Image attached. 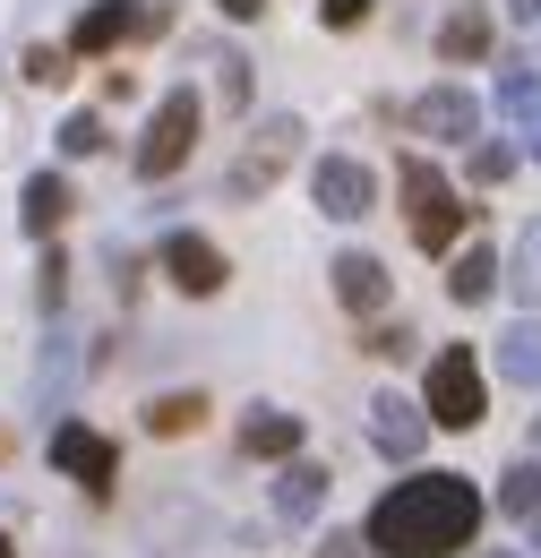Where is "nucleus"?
Instances as JSON below:
<instances>
[{"mask_svg": "<svg viewBox=\"0 0 541 558\" xmlns=\"http://www.w3.org/2000/svg\"><path fill=\"white\" fill-rule=\"evenodd\" d=\"M481 515H490V498H481L473 473H412V482H396L378 507H370V550L378 558H456L481 542Z\"/></svg>", "mask_w": 541, "mask_h": 558, "instance_id": "1", "label": "nucleus"}, {"mask_svg": "<svg viewBox=\"0 0 541 558\" xmlns=\"http://www.w3.org/2000/svg\"><path fill=\"white\" fill-rule=\"evenodd\" d=\"M396 198H405V232H412V250H421V258H456V250H465L473 207H465V190H456L421 146L396 155Z\"/></svg>", "mask_w": 541, "mask_h": 558, "instance_id": "2", "label": "nucleus"}, {"mask_svg": "<svg viewBox=\"0 0 541 558\" xmlns=\"http://www.w3.org/2000/svg\"><path fill=\"white\" fill-rule=\"evenodd\" d=\"M301 155H310V121H301L292 104H284V112H250V138H241V155L224 163L215 198H224V207H259Z\"/></svg>", "mask_w": 541, "mask_h": 558, "instance_id": "3", "label": "nucleus"}, {"mask_svg": "<svg viewBox=\"0 0 541 558\" xmlns=\"http://www.w3.org/2000/svg\"><path fill=\"white\" fill-rule=\"evenodd\" d=\"M199 130H206V95L199 86H164V104L146 112V130L130 146V172L155 190V181H172L190 155H199Z\"/></svg>", "mask_w": 541, "mask_h": 558, "instance_id": "4", "label": "nucleus"}, {"mask_svg": "<svg viewBox=\"0 0 541 558\" xmlns=\"http://www.w3.org/2000/svg\"><path fill=\"white\" fill-rule=\"evenodd\" d=\"M172 35V0H86L69 17V52L77 61H104V52H130V44H164Z\"/></svg>", "mask_w": 541, "mask_h": 558, "instance_id": "5", "label": "nucleus"}, {"mask_svg": "<svg viewBox=\"0 0 541 558\" xmlns=\"http://www.w3.org/2000/svg\"><path fill=\"white\" fill-rule=\"evenodd\" d=\"M421 404L438 429H473L490 413V361L481 344H438L430 352V369H421Z\"/></svg>", "mask_w": 541, "mask_h": 558, "instance_id": "6", "label": "nucleus"}, {"mask_svg": "<svg viewBox=\"0 0 541 558\" xmlns=\"http://www.w3.org/2000/svg\"><path fill=\"white\" fill-rule=\"evenodd\" d=\"M310 207L327 215V223H361V215L378 207V172H370V155H318L310 163Z\"/></svg>", "mask_w": 541, "mask_h": 558, "instance_id": "7", "label": "nucleus"}, {"mask_svg": "<svg viewBox=\"0 0 541 558\" xmlns=\"http://www.w3.org/2000/svg\"><path fill=\"white\" fill-rule=\"evenodd\" d=\"M164 276H172V292H190V301H215L232 283V258H224V241H206L199 223H172L164 232Z\"/></svg>", "mask_w": 541, "mask_h": 558, "instance_id": "8", "label": "nucleus"}, {"mask_svg": "<svg viewBox=\"0 0 541 558\" xmlns=\"http://www.w3.org/2000/svg\"><path fill=\"white\" fill-rule=\"evenodd\" d=\"M361 429H370V447H378L387 464H412V456L430 447V429H438V421H430V404H421V396L378 387V396H370V413H361Z\"/></svg>", "mask_w": 541, "mask_h": 558, "instance_id": "9", "label": "nucleus"}, {"mask_svg": "<svg viewBox=\"0 0 541 558\" xmlns=\"http://www.w3.org/2000/svg\"><path fill=\"white\" fill-rule=\"evenodd\" d=\"M405 130L430 146H473L481 138V95H465V86H421L405 104Z\"/></svg>", "mask_w": 541, "mask_h": 558, "instance_id": "10", "label": "nucleus"}, {"mask_svg": "<svg viewBox=\"0 0 541 558\" xmlns=\"http://www.w3.org/2000/svg\"><path fill=\"white\" fill-rule=\"evenodd\" d=\"M430 52H438L447 70H481V61L498 52V9H490V0H456V9L438 17Z\"/></svg>", "mask_w": 541, "mask_h": 558, "instance_id": "11", "label": "nucleus"}, {"mask_svg": "<svg viewBox=\"0 0 541 558\" xmlns=\"http://www.w3.org/2000/svg\"><path fill=\"white\" fill-rule=\"evenodd\" d=\"M52 464H61V473H69L77 489H86L95 507L112 498V473H121V456H112V438H95L86 421H61V429H52Z\"/></svg>", "mask_w": 541, "mask_h": 558, "instance_id": "12", "label": "nucleus"}, {"mask_svg": "<svg viewBox=\"0 0 541 558\" xmlns=\"http://www.w3.org/2000/svg\"><path fill=\"white\" fill-rule=\"evenodd\" d=\"M327 283H336V301L352 310V318H387V301H396V283H387V258H370V250H336Z\"/></svg>", "mask_w": 541, "mask_h": 558, "instance_id": "13", "label": "nucleus"}, {"mask_svg": "<svg viewBox=\"0 0 541 558\" xmlns=\"http://www.w3.org/2000/svg\"><path fill=\"white\" fill-rule=\"evenodd\" d=\"M69 215H77V181H69V172H35V181L17 190V232H26V241H52Z\"/></svg>", "mask_w": 541, "mask_h": 558, "instance_id": "14", "label": "nucleus"}, {"mask_svg": "<svg viewBox=\"0 0 541 558\" xmlns=\"http://www.w3.org/2000/svg\"><path fill=\"white\" fill-rule=\"evenodd\" d=\"M232 447H241L250 464H292V456H301V413H284V404H250Z\"/></svg>", "mask_w": 541, "mask_h": 558, "instance_id": "15", "label": "nucleus"}, {"mask_svg": "<svg viewBox=\"0 0 541 558\" xmlns=\"http://www.w3.org/2000/svg\"><path fill=\"white\" fill-rule=\"evenodd\" d=\"M327 489H336V473L327 464H310V456H292V464H275V515L284 524H318V507H327Z\"/></svg>", "mask_w": 541, "mask_h": 558, "instance_id": "16", "label": "nucleus"}, {"mask_svg": "<svg viewBox=\"0 0 541 558\" xmlns=\"http://www.w3.org/2000/svg\"><path fill=\"white\" fill-rule=\"evenodd\" d=\"M498 283H507V258H498V241H465V250L447 258V301H456V310H481Z\"/></svg>", "mask_w": 541, "mask_h": 558, "instance_id": "17", "label": "nucleus"}, {"mask_svg": "<svg viewBox=\"0 0 541 558\" xmlns=\"http://www.w3.org/2000/svg\"><path fill=\"white\" fill-rule=\"evenodd\" d=\"M490 369H498V387H541V318H516V327H498V352H490Z\"/></svg>", "mask_w": 541, "mask_h": 558, "instance_id": "18", "label": "nucleus"}, {"mask_svg": "<svg viewBox=\"0 0 541 558\" xmlns=\"http://www.w3.org/2000/svg\"><path fill=\"white\" fill-rule=\"evenodd\" d=\"M215 413V404H206L199 387H172V396H146V438H190V429H199V421Z\"/></svg>", "mask_w": 541, "mask_h": 558, "instance_id": "19", "label": "nucleus"}, {"mask_svg": "<svg viewBox=\"0 0 541 558\" xmlns=\"http://www.w3.org/2000/svg\"><path fill=\"white\" fill-rule=\"evenodd\" d=\"M490 104H498V121L533 130V121H541V70H525V61H498V86H490Z\"/></svg>", "mask_w": 541, "mask_h": 558, "instance_id": "20", "label": "nucleus"}, {"mask_svg": "<svg viewBox=\"0 0 541 558\" xmlns=\"http://www.w3.org/2000/svg\"><path fill=\"white\" fill-rule=\"evenodd\" d=\"M215 104H224V121H250L259 112V61L250 52H224L215 61Z\"/></svg>", "mask_w": 541, "mask_h": 558, "instance_id": "21", "label": "nucleus"}, {"mask_svg": "<svg viewBox=\"0 0 541 558\" xmlns=\"http://www.w3.org/2000/svg\"><path fill=\"white\" fill-rule=\"evenodd\" d=\"M507 292H516L525 310L541 301V215L525 223V232H516V250H507Z\"/></svg>", "mask_w": 541, "mask_h": 558, "instance_id": "22", "label": "nucleus"}, {"mask_svg": "<svg viewBox=\"0 0 541 558\" xmlns=\"http://www.w3.org/2000/svg\"><path fill=\"white\" fill-rule=\"evenodd\" d=\"M516 163H525V155H516L507 138H473V155H465V181H473V190H507V181H516Z\"/></svg>", "mask_w": 541, "mask_h": 558, "instance_id": "23", "label": "nucleus"}, {"mask_svg": "<svg viewBox=\"0 0 541 558\" xmlns=\"http://www.w3.org/2000/svg\"><path fill=\"white\" fill-rule=\"evenodd\" d=\"M52 146H61V163H95L112 146V130H104V112H69L61 130H52Z\"/></svg>", "mask_w": 541, "mask_h": 558, "instance_id": "24", "label": "nucleus"}, {"mask_svg": "<svg viewBox=\"0 0 541 558\" xmlns=\"http://www.w3.org/2000/svg\"><path fill=\"white\" fill-rule=\"evenodd\" d=\"M498 515H541V464H507L498 473Z\"/></svg>", "mask_w": 541, "mask_h": 558, "instance_id": "25", "label": "nucleus"}, {"mask_svg": "<svg viewBox=\"0 0 541 558\" xmlns=\"http://www.w3.org/2000/svg\"><path fill=\"white\" fill-rule=\"evenodd\" d=\"M69 276H77V267H69V250L44 241V258H35V310H61V301H69Z\"/></svg>", "mask_w": 541, "mask_h": 558, "instance_id": "26", "label": "nucleus"}, {"mask_svg": "<svg viewBox=\"0 0 541 558\" xmlns=\"http://www.w3.org/2000/svg\"><path fill=\"white\" fill-rule=\"evenodd\" d=\"M361 352H370V361H412V352H421V336H412L405 318H370V336H361Z\"/></svg>", "mask_w": 541, "mask_h": 558, "instance_id": "27", "label": "nucleus"}, {"mask_svg": "<svg viewBox=\"0 0 541 558\" xmlns=\"http://www.w3.org/2000/svg\"><path fill=\"white\" fill-rule=\"evenodd\" d=\"M69 61H77L69 44H26V52H17V70H26V86H61V77H69Z\"/></svg>", "mask_w": 541, "mask_h": 558, "instance_id": "28", "label": "nucleus"}, {"mask_svg": "<svg viewBox=\"0 0 541 558\" xmlns=\"http://www.w3.org/2000/svg\"><path fill=\"white\" fill-rule=\"evenodd\" d=\"M370 9H378V0H318L327 35H352V26H370Z\"/></svg>", "mask_w": 541, "mask_h": 558, "instance_id": "29", "label": "nucleus"}, {"mask_svg": "<svg viewBox=\"0 0 541 558\" xmlns=\"http://www.w3.org/2000/svg\"><path fill=\"white\" fill-rule=\"evenodd\" d=\"M310 558H378V550H370V533H361V524H344V533H327Z\"/></svg>", "mask_w": 541, "mask_h": 558, "instance_id": "30", "label": "nucleus"}, {"mask_svg": "<svg viewBox=\"0 0 541 558\" xmlns=\"http://www.w3.org/2000/svg\"><path fill=\"white\" fill-rule=\"evenodd\" d=\"M215 9H224L232 26H259V17H267V0H215Z\"/></svg>", "mask_w": 541, "mask_h": 558, "instance_id": "31", "label": "nucleus"}, {"mask_svg": "<svg viewBox=\"0 0 541 558\" xmlns=\"http://www.w3.org/2000/svg\"><path fill=\"white\" fill-rule=\"evenodd\" d=\"M498 17H516V26H541V0H498Z\"/></svg>", "mask_w": 541, "mask_h": 558, "instance_id": "32", "label": "nucleus"}, {"mask_svg": "<svg viewBox=\"0 0 541 558\" xmlns=\"http://www.w3.org/2000/svg\"><path fill=\"white\" fill-rule=\"evenodd\" d=\"M0 558H17V542H9V533H0Z\"/></svg>", "mask_w": 541, "mask_h": 558, "instance_id": "33", "label": "nucleus"}, {"mask_svg": "<svg viewBox=\"0 0 541 558\" xmlns=\"http://www.w3.org/2000/svg\"><path fill=\"white\" fill-rule=\"evenodd\" d=\"M533 163H541V121H533Z\"/></svg>", "mask_w": 541, "mask_h": 558, "instance_id": "34", "label": "nucleus"}, {"mask_svg": "<svg viewBox=\"0 0 541 558\" xmlns=\"http://www.w3.org/2000/svg\"><path fill=\"white\" fill-rule=\"evenodd\" d=\"M533 558H541V515H533Z\"/></svg>", "mask_w": 541, "mask_h": 558, "instance_id": "35", "label": "nucleus"}, {"mask_svg": "<svg viewBox=\"0 0 541 558\" xmlns=\"http://www.w3.org/2000/svg\"><path fill=\"white\" fill-rule=\"evenodd\" d=\"M481 558H516V550H481Z\"/></svg>", "mask_w": 541, "mask_h": 558, "instance_id": "36", "label": "nucleus"}]
</instances>
